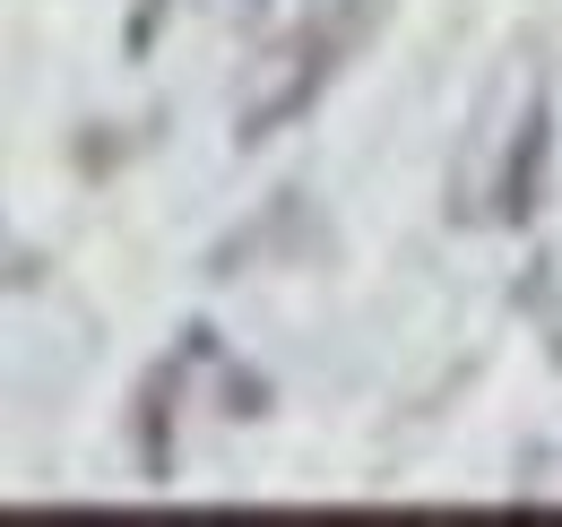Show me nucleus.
<instances>
[{"label":"nucleus","instance_id":"2","mask_svg":"<svg viewBox=\"0 0 562 527\" xmlns=\"http://www.w3.org/2000/svg\"><path fill=\"white\" fill-rule=\"evenodd\" d=\"M537 173H546V96H528L519 147L502 156V216H528V208H537Z\"/></svg>","mask_w":562,"mask_h":527},{"label":"nucleus","instance_id":"1","mask_svg":"<svg viewBox=\"0 0 562 527\" xmlns=\"http://www.w3.org/2000/svg\"><path fill=\"white\" fill-rule=\"evenodd\" d=\"M372 9H381V0H338L312 35H294L278 61H269V87H260V96L243 104V122H234V131H243V147H260L269 131H285V122H294V113L329 87V69L355 53V35H363V18H372Z\"/></svg>","mask_w":562,"mask_h":527},{"label":"nucleus","instance_id":"3","mask_svg":"<svg viewBox=\"0 0 562 527\" xmlns=\"http://www.w3.org/2000/svg\"><path fill=\"white\" fill-rule=\"evenodd\" d=\"M182 9H209V18H251L260 0H139V9H131V53H147V44H156Z\"/></svg>","mask_w":562,"mask_h":527}]
</instances>
